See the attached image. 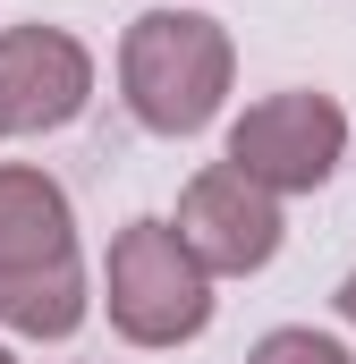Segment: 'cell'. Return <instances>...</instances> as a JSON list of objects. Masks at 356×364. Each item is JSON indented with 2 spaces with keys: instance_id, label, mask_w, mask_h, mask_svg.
<instances>
[{
  "instance_id": "ba28073f",
  "label": "cell",
  "mask_w": 356,
  "mask_h": 364,
  "mask_svg": "<svg viewBox=\"0 0 356 364\" xmlns=\"http://www.w3.org/2000/svg\"><path fill=\"white\" fill-rule=\"evenodd\" d=\"M246 364H356V356L340 339H323V331H271V339H255Z\"/></svg>"
},
{
  "instance_id": "6da1fadb",
  "label": "cell",
  "mask_w": 356,
  "mask_h": 364,
  "mask_svg": "<svg viewBox=\"0 0 356 364\" xmlns=\"http://www.w3.org/2000/svg\"><path fill=\"white\" fill-rule=\"evenodd\" d=\"M119 85H127V110L153 136H195V127H212V110L229 93V34L212 17L153 9L119 43Z\"/></svg>"
},
{
  "instance_id": "30bf717a",
  "label": "cell",
  "mask_w": 356,
  "mask_h": 364,
  "mask_svg": "<svg viewBox=\"0 0 356 364\" xmlns=\"http://www.w3.org/2000/svg\"><path fill=\"white\" fill-rule=\"evenodd\" d=\"M0 364H17V356H0Z\"/></svg>"
},
{
  "instance_id": "52a82bcc",
  "label": "cell",
  "mask_w": 356,
  "mask_h": 364,
  "mask_svg": "<svg viewBox=\"0 0 356 364\" xmlns=\"http://www.w3.org/2000/svg\"><path fill=\"white\" fill-rule=\"evenodd\" d=\"M0 322H9V331H26V339H68V331L85 322V279H77V263L0 279Z\"/></svg>"
},
{
  "instance_id": "277c9868",
  "label": "cell",
  "mask_w": 356,
  "mask_h": 364,
  "mask_svg": "<svg viewBox=\"0 0 356 364\" xmlns=\"http://www.w3.org/2000/svg\"><path fill=\"white\" fill-rule=\"evenodd\" d=\"M178 237H187V255L204 263V272H263L271 255H280V203H271V186H255L238 161H212L204 178L178 195Z\"/></svg>"
},
{
  "instance_id": "5b68a950",
  "label": "cell",
  "mask_w": 356,
  "mask_h": 364,
  "mask_svg": "<svg viewBox=\"0 0 356 364\" xmlns=\"http://www.w3.org/2000/svg\"><path fill=\"white\" fill-rule=\"evenodd\" d=\"M93 93V60L60 26H9L0 34V136L68 127Z\"/></svg>"
},
{
  "instance_id": "7a4b0ae2",
  "label": "cell",
  "mask_w": 356,
  "mask_h": 364,
  "mask_svg": "<svg viewBox=\"0 0 356 364\" xmlns=\"http://www.w3.org/2000/svg\"><path fill=\"white\" fill-rule=\"evenodd\" d=\"M102 288H110V322L136 348H178L212 322V272L187 255V237L170 220H127L110 237Z\"/></svg>"
},
{
  "instance_id": "3957f363",
  "label": "cell",
  "mask_w": 356,
  "mask_h": 364,
  "mask_svg": "<svg viewBox=\"0 0 356 364\" xmlns=\"http://www.w3.org/2000/svg\"><path fill=\"white\" fill-rule=\"evenodd\" d=\"M340 144H348V119L331 93H271L229 127V161L271 195H314L340 170Z\"/></svg>"
},
{
  "instance_id": "9c48e42d",
  "label": "cell",
  "mask_w": 356,
  "mask_h": 364,
  "mask_svg": "<svg viewBox=\"0 0 356 364\" xmlns=\"http://www.w3.org/2000/svg\"><path fill=\"white\" fill-rule=\"evenodd\" d=\"M340 314H348V322H356V279H348V288H340Z\"/></svg>"
},
{
  "instance_id": "8992f818",
  "label": "cell",
  "mask_w": 356,
  "mask_h": 364,
  "mask_svg": "<svg viewBox=\"0 0 356 364\" xmlns=\"http://www.w3.org/2000/svg\"><path fill=\"white\" fill-rule=\"evenodd\" d=\"M77 263V229H68V195L43 170H0V279Z\"/></svg>"
}]
</instances>
